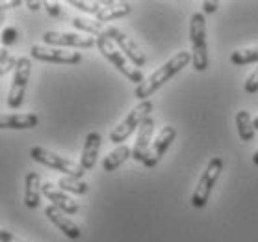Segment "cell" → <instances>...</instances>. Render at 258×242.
<instances>
[{
	"instance_id": "cell-1",
	"label": "cell",
	"mask_w": 258,
	"mask_h": 242,
	"mask_svg": "<svg viewBox=\"0 0 258 242\" xmlns=\"http://www.w3.org/2000/svg\"><path fill=\"white\" fill-rule=\"evenodd\" d=\"M189 62H191V53H189V51H180V53H176L175 56L167 60L164 65H160L156 71L151 73L140 86H136L134 95L140 101H147L156 89L162 88L167 80H171V78L175 77L176 73H180Z\"/></svg>"
},
{
	"instance_id": "cell-2",
	"label": "cell",
	"mask_w": 258,
	"mask_h": 242,
	"mask_svg": "<svg viewBox=\"0 0 258 242\" xmlns=\"http://www.w3.org/2000/svg\"><path fill=\"white\" fill-rule=\"evenodd\" d=\"M189 41H191V64L195 71L208 69V53H206V21L205 13H194L189 21Z\"/></svg>"
},
{
	"instance_id": "cell-3",
	"label": "cell",
	"mask_w": 258,
	"mask_h": 242,
	"mask_svg": "<svg viewBox=\"0 0 258 242\" xmlns=\"http://www.w3.org/2000/svg\"><path fill=\"white\" fill-rule=\"evenodd\" d=\"M153 110H154V105L151 99L140 101V103L124 116L123 121H121L117 127H113V130L110 132V142H113V143L126 142L128 136L132 134L136 129H140L147 118H151V112H153Z\"/></svg>"
},
{
	"instance_id": "cell-4",
	"label": "cell",
	"mask_w": 258,
	"mask_h": 242,
	"mask_svg": "<svg viewBox=\"0 0 258 242\" xmlns=\"http://www.w3.org/2000/svg\"><path fill=\"white\" fill-rule=\"evenodd\" d=\"M97 49H99V53L102 54V56H104V58L108 60L119 73H123L128 80L136 82L138 86L145 80L143 73H141L136 65L130 64V60L115 47V43H113L112 39H108V37H97Z\"/></svg>"
},
{
	"instance_id": "cell-5",
	"label": "cell",
	"mask_w": 258,
	"mask_h": 242,
	"mask_svg": "<svg viewBox=\"0 0 258 242\" xmlns=\"http://www.w3.org/2000/svg\"><path fill=\"white\" fill-rule=\"evenodd\" d=\"M30 157H32L35 162H39V164H43V166H48V168H52V170H56V171H61L63 175H69V177L82 179V175L86 173V170H84L80 164H77L75 160L59 157L58 153H52V151H48V149L41 148V146H34V148L30 149Z\"/></svg>"
},
{
	"instance_id": "cell-6",
	"label": "cell",
	"mask_w": 258,
	"mask_h": 242,
	"mask_svg": "<svg viewBox=\"0 0 258 242\" xmlns=\"http://www.w3.org/2000/svg\"><path fill=\"white\" fill-rule=\"evenodd\" d=\"M221 170H223V159L221 157H212L208 166H206V170L201 175L199 183L195 186L194 196H191V205L195 209H203L208 203L212 190H214L217 179L221 175Z\"/></svg>"
},
{
	"instance_id": "cell-7",
	"label": "cell",
	"mask_w": 258,
	"mask_h": 242,
	"mask_svg": "<svg viewBox=\"0 0 258 242\" xmlns=\"http://www.w3.org/2000/svg\"><path fill=\"white\" fill-rule=\"evenodd\" d=\"M30 73H32V62L26 56H21L15 65V73H13V82L8 93V107L15 110L21 108L24 103V95H26V88H28Z\"/></svg>"
},
{
	"instance_id": "cell-8",
	"label": "cell",
	"mask_w": 258,
	"mask_h": 242,
	"mask_svg": "<svg viewBox=\"0 0 258 242\" xmlns=\"http://www.w3.org/2000/svg\"><path fill=\"white\" fill-rule=\"evenodd\" d=\"M43 41L48 47H75V49H91L97 45V37L88 34H75V32H58V30H47L43 34Z\"/></svg>"
},
{
	"instance_id": "cell-9",
	"label": "cell",
	"mask_w": 258,
	"mask_h": 242,
	"mask_svg": "<svg viewBox=\"0 0 258 242\" xmlns=\"http://www.w3.org/2000/svg\"><path fill=\"white\" fill-rule=\"evenodd\" d=\"M106 37L112 39V41L119 47V51L124 53V56L130 60V64L136 65L138 69L147 64L145 53H143V51H141V49L138 47L126 34H124L123 30H119L117 26H112V24H106Z\"/></svg>"
},
{
	"instance_id": "cell-10",
	"label": "cell",
	"mask_w": 258,
	"mask_h": 242,
	"mask_svg": "<svg viewBox=\"0 0 258 242\" xmlns=\"http://www.w3.org/2000/svg\"><path fill=\"white\" fill-rule=\"evenodd\" d=\"M32 58L39 60V62H48V64H65L75 65L82 62V54L73 53L69 49L61 47H48V45H34L30 49Z\"/></svg>"
},
{
	"instance_id": "cell-11",
	"label": "cell",
	"mask_w": 258,
	"mask_h": 242,
	"mask_svg": "<svg viewBox=\"0 0 258 242\" xmlns=\"http://www.w3.org/2000/svg\"><path fill=\"white\" fill-rule=\"evenodd\" d=\"M176 138V129L173 125H165L164 129L160 130L158 136L154 138L153 146L149 149V153H147V159L143 162L145 168H154V166H158L160 159L165 155V151L171 148V143L175 142Z\"/></svg>"
},
{
	"instance_id": "cell-12",
	"label": "cell",
	"mask_w": 258,
	"mask_h": 242,
	"mask_svg": "<svg viewBox=\"0 0 258 242\" xmlns=\"http://www.w3.org/2000/svg\"><path fill=\"white\" fill-rule=\"evenodd\" d=\"M43 196L50 201V205L58 207L59 211H63L65 214H77L80 211L78 201H75L71 196H67L59 186H54L52 183L43 184Z\"/></svg>"
},
{
	"instance_id": "cell-13",
	"label": "cell",
	"mask_w": 258,
	"mask_h": 242,
	"mask_svg": "<svg viewBox=\"0 0 258 242\" xmlns=\"http://www.w3.org/2000/svg\"><path fill=\"white\" fill-rule=\"evenodd\" d=\"M153 132H154V119L153 116L151 118H147L143 121L140 129H138V138H136V143L134 148H132V159L136 162H145L147 159V153H149V149H151V138H153Z\"/></svg>"
},
{
	"instance_id": "cell-14",
	"label": "cell",
	"mask_w": 258,
	"mask_h": 242,
	"mask_svg": "<svg viewBox=\"0 0 258 242\" xmlns=\"http://www.w3.org/2000/svg\"><path fill=\"white\" fill-rule=\"evenodd\" d=\"M45 216H47V218L50 220V222H52L65 236H69V238H73V240H77V238L82 236L80 227H78V225L63 213V211H59L58 207H54V205L45 207Z\"/></svg>"
},
{
	"instance_id": "cell-15",
	"label": "cell",
	"mask_w": 258,
	"mask_h": 242,
	"mask_svg": "<svg viewBox=\"0 0 258 242\" xmlns=\"http://www.w3.org/2000/svg\"><path fill=\"white\" fill-rule=\"evenodd\" d=\"M100 143H102V136L97 130H91L86 136V142H84L82 148V157H80V166L86 171L93 170L95 164H97V157L100 153Z\"/></svg>"
},
{
	"instance_id": "cell-16",
	"label": "cell",
	"mask_w": 258,
	"mask_h": 242,
	"mask_svg": "<svg viewBox=\"0 0 258 242\" xmlns=\"http://www.w3.org/2000/svg\"><path fill=\"white\" fill-rule=\"evenodd\" d=\"M43 194L41 175L37 171H28L24 177V205L28 209H37Z\"/></svg>"
},
{
	"instance_id": "cell-17",
	"label": "cell",
	"mask_w": 258,
	"mask_h": 242,
	"mask_svg": "<svg viewBox=\"0 0 258 242\" xmlns=\"http://www.w3.org/2000/svg\"><path fill=\"white\" fill-rule=\"evenodd\" d=\"M39 125V118L35 114H4L0 118V127L2 129H34Z\"/></svg>"
},
{
	"instance_id": "cell-18",
	"label": "cell",
	"mask_w": 258,
	"mask_h": 242,
	"mask_svg": "<svg viewBox=\"0 0 258 242\" xmlns=\"http://www.w3.org/2000/svg\"><path fill=\"white\" fill-rule=\"evenodd\" d=\"M132 12V6L130 2H104L100 12L97 13V21L99 23H112L115 19H123L126 17L128 13Z\"/></svg>"
},
{
	"instance_id": "cell-19",
	"label": "cell",
	"mask_w": 258,
	"mask_h": 242,
	"mask_svg": "<svg viewBox=\"0 0 258 242\" xmlns=\"http://www.w3.org/2000/svg\"><path fill=\"white\" fill-rule=\"evenodd\" d=\"M128 159H132V149L126 146V143H123V146H117V148L113 149V151H110V153L106 155L104 160H102V168H104V171H115L121 164H124Z\"/></svg>"
},
{
	"instance_id": "cell-20",
	"label": "cell",
	"mask_w": 258,
	"mask_h": 242,
	"mask_svg": "<svg viewBox=\"0 0 258 242\" xmlns=\"http://www.w3.org/2000/svg\"><path fill=\"white\" fill-rule=\"evenodd\" d=\"M236 127H238V136L241 142H252L254 140V119H251V114L247 110H240L236 114Z\"/></svg>"
},
{
	"instance_id": "cell-21",
	"label": "cell",
	"mask_w": 258,
	"mask_h": 242,
	"mask_svg": "<svg viewBox=\"0 0 258 242\" xmlns=\"http://www.w3.org/2000/svg\"><path fill=\"white\" fill-rule=\"evenodd\" d=\"M73 26L77 30H82L88 36L93 37H106V24L99 23V21H91L86 17H75L73 19Z\"/></svg>"
},
{
	"instance_id": "cell-22",
	"label": "cell",
	"mask_w": 258,
	"mask_h": 242,
	"mask_svg": "<svg viewBox=\"0 0 258 242\" xmlns=\"http://www.w3.org/2000/svg\"><path fill=\"white\" fill-rule=\"evenodd\" d=\"M58 186L63 192H73V194H86L88 192V186L89 184L86 181L78 177H69V175H63V177H59L58 181Z\"/></svg>"
},
{
	"instance_id": "cell-23",
	"label": "cell",
	"mask_w": 258,
	"mask_h": 242,
	"mask_svg": "<svg viewBox=\"0 0 258 242\" xmlns=\"http://www.w3.org/2000/svg\"><path fill=\"white\" fill-rule=\"evenodd\" d=\"M230 62L234 65H249L258 64V47L252 49H240L230 54Z\"/></svg>"
},
{
	"instance_id": "cell-24",
	"label": "cell",
	"mask_w": 258,
	"mask_h": 242,
	"mask_svg": "<svg viewBox=\"0 0 258 242\" xmlns=\"http://www.w3.org/2000/svg\"><path fill=\"white\" fill-rule=\"evenodd\" d=\"M69 4H71V6L78 8L80 12L93 13V15H97V13L100 12V8H102V4H100V2H93V0H71Z\"/></svg>"
},
{
	"instance_id": "cell-25",
	"label": "cell",
	"mask_w": 258,
	"mask_h": 242,
	"mask_svg": "<svg viewBox=\"0 0 258 242\" xmlns=\"http://www.w3.org/2000/svg\"><path fill=\"white\" fill-rule=\"evenodd\" d=\"M17 60L19 58H13L10 51L6 49H2V53H0V75L4 77L6 73H10L12 69H15V65H17Z\"/></svg>"
},
{
	"instance_id": "cell-26",
	"label": "cell",
	"mask_w": 258,
	"mask_h": 242,
	"mask_svg": "<svg viewBox=\"0 0 258 242\" xmlns=\"http://www.w3.org/2000/svg\"><path fill=\"white\" fill-rule=\"evenodd\" d=\"M243 89H245V93H249V95L258 91V67L249 75V78H247L245 84H243Z\"/></svg>"
},
{
	"instance_id": "cell-27",
	"label": "cell",
	"mask_w": 258,
	"mask_h": 242,
	"mask_svg": "<svg viewBox=\"0 0 258 242\" xmlns=\"http://www.w3.org/2000/svg\"><path fill=\"white\" fill-rule=\"evenodd\" d=\"M17 37H19L17 28L8 26V28L2 30V43H4V45H13V43H17Z\"/></svg>"
},
{
	"instance_id": "cell-28",
	"label": "cell",
	"mask_w": 258,
	"mask_h": 242,
	"mask_svg": "<svg viewBox=\"0 0 258 242\" xmlns=\"http://www.w3.org/2000/svg\"><path fill=\"white\" fill-rule=\"evenodd\" d=\"M45 10L50 17H61V8L58 2H45Z\"/></svg>"
},
{
	"instance_id": "cell-29",
	"label": "cell",
	"mask_w": 258,
	"mask_h": 242,
	"mask_svg": "<svg viewBox=\"0 0 258 242\" xmlns=\"http://www.w3.org/2000/svg\"><path fill=\"white\" fill-rule=\"evenodd\" d=\"M0 240L2 242H23V240H19V238H15V236L6 229H0Z\"/></svg>"
},
{
	"instance_id": "cell-30",
	"label": "cell",
	"mask_w": 258,
	"mask_h": 242,
	"mask_svg": "<svg viewBox=\"0 0 258 242\" xmlns=\"http://www.w3.org/2000/svg\"><path fill=\"white\" fill-rule=\"evenodd\" d=\"M203 8H205V13H216L217 8H219V2H210V0H206V2H203Z\"/></svg>"
},
{
	"instance_id": "cell-31",
	"label": "cell",
	"mask_w": 258,
	"mask_h": 242,
	"mask_svg": "<svg viewBox=\"0 0 258 242\" xmlns=\"http://www.w3.org/2000/svg\"><path fill=\"white\" fill-rule=\"evenodd\" d=\"M23 4V0H2L0 2V6L4 8V10H12V8H17Z\"/></svg>"
},
{
	"instance_id": "cell-32",
	"label": "cell",
	"mask_w": 258,
	"mask_h": 242,
	"mask_svg": "<svg viewBox=\"0 0 258 242\" xmlns=\"http://www.w3.org/2000/svg\"><path fill=\"white\" fill-rule=\"evenodd\" d=\"M24 4H26V6H28V10H32V12H37L41 6H45L43 2H34V0H26Z\"/></svg>"
},
{
	"instance_id": "cell-33",
	"label": "cell",
	"mask_w": 258,
	"mask_h": 242,
	"mask_svg": "<svg viewBox=\"0 0 258 242\" xmlns=\"http://www.w3.org/2000/svg\"><path fill=\"white\" fill-rule=\"evenodd\" d=\"M252 162H254V166H258V149L254 151V155H252Z\"/></svg>"
},
{
	"instance_id": "cell-34",
	"label": "cell",
	"mask_w": 258,
	"mask_h": 242,
	"mask_svg": "<svg viewBox=\"0 0 258 242\" xmlns=\"http://www.w3.org/2000/svg\"><path fill=\"white\" fill-rule=\"evenodd\" d=\"M254 129H258V116L254 118Z\"/></svg>"
}]
</instances>
